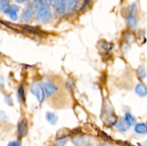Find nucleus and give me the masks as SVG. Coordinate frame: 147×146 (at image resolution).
<instances>
[{"label": "nucleus", "mask_w": 147, "mask_h": 146, "mask_svg": "<svg viewBox=\"0 0 147 146\" xmlns=\"http://www.w3.org/2000/svg\"><path fill=\"white\" fill-rule=\"evenodd\" d=\"M36 17L39 23H46L52 19V11L50 4H37L35 5Z\"/></svg>", "instance_id": "obj_1"}, {"label": "nucleus", "mask_w": 147, "mask_h": 146, "mask_svg": "<svg viewBox=\"0 0 147 146\" xmlns=\"http://www.w3.org/2000/svg\"><path fill=\"white\" fill-rule=\"evenodd\" d=\"M30 92L32 93L33 95L35 96L40 103H42L44 101L47 95L45 87H43L42 84L39 82H35L32 84L30 87Z\"/></svg>", "instance_id": "obj_2"}, {"label": "nucleus", "mask_w": 147, "mask_h": 146, "mask_svg": "<svg viewBox=\"0 0 147 146\" xmlns=\"http://www.w3.org/2000/svg\"><path fill=\"white\" fill-rule=\"evenodd\" d=\"M34 10H35V7L32 4H28L27 7L24 8L22 14L21 19L24 22H30L32 20L34 16Z\"/></svg>", "instance_id": "obj_3"}, {"label": "nucleus", "mask_w": 147, "mask_h": 146, "mask_svg": "<svg viewBox=\"0 0 147 146\" xmlns=\"http://www.w3.org/2000/svg\"><path fill=\"white\" fill-rule=\"evenodd\" d=\"M50 4L59 15H63L66 11V0H50Z\"/></svg>", "instance_id": "obj_4"}, {"label": "nucleus", "mask_w": 147, "mask_h": 146, "mask_svg": "<svg viewBox=\"0 0 147 146\" xmlns=\"http://www.w3.org/2000/svg\"><path fill=\"white\" fill-rule=\"evenodd\" d=\"M135 9H136V4H131L129 7V14L127 18L128 24H129L131 27H133V28H135L136 27V24H137V21H136V17L134 16Z\"/></svg>", "instance_id": "obj_5"}, {"label": "nucleus", "mask_w": 147, "mask_h": 146, "mask_svg": "<svg viewBox=\"0 0 147 146\" xmlns=\"http://www.w3.org/2000/svg\"><path fill=\"white\" fill-rule=\"evenodd\" d=\"M19 11V7L15 4L9 5L5 10L4 13L9 16L10 19L13 21H16L17 19V12Z\"/></svg>", "instance_id": "obj_6"}, {"label": "nucleus", "mask_w": 147, "mask_h": 146, "mask_svg": "<svg viewBox=\"0 0 147 146\" xmlns=\"http://www.w3.org/2000/svg\"><path fill=\"white\" fill-rule=\"evenodd\" d=\"M17 132L20 137H24L28 132V125L25 120H22L17 125Z\"/></svg>", "instance_id": "obj_7"}, {"label": "nucleus", "mask_w": 147, "mask_h": 146, "mask_svg": "<svg viewBox=\"0 0 147 146\" xmlns=\"http://www.w3.org/2000/svg\"><path fill=\"white\" fill-rule=\"evenodd\" d=\"M45 90L46 94L47 97H50L53 94H54L58 90V87L53 84L50 81H46L45 82Z\"/></svg>", "instance_id": "obj_8"}, {"label": "nucleus", "mask_w": 147, "mask_h": 146, "mask_svg": "<svg viewBox=\"0 0 147 146\" xmlns=\"http://www.w3.org/2000/svg\"><path fill=\"white\" fill-rule=\"evenodd\" d=\"M135 92L140 97H145L147 94V87L143 82L138 83L135 88Z\"/></svg>", "instance_id": "obj_9"}, {"label": "nucleus", "mask_w": 147, "mask_h": 146, "mask_svg": "<svg viewBox=\"0 0 147 146\" xmlns=\"http://www.w3.org/2000/svg\"><path fill=\"white\" fill-rule=\"evenodd\" d=\"M116 127L119 131L126 132L129 130V127H130V125H129L125 120H119V121L116 123Z\"/></svg>", "instance_id": "obj_10"}, {"label": "nucleus", "mask_w": 147, "mask_h": 146, "mask_svg": "<svg viewBox=\"0 0 147 146\" xmlns=\"http://www.w3.org/2000/svg\"><path fill=\"white\" fill-rule=\"evenodd\" d=\"M78 4V0H66V11L71 12L74 11Z\"/></svg>", "instance_id": "obj_11"}, {"label": "nucleus", "mask_w": 147, "mask_h": 146, "mask_svg": "<svg viewBox=\"0 0 147 146\" xmlns=\"http://www.w3.org/2000/svg\"><path fill=\"white\" fill-rule=\"evenodd\" d=\"M46 119L51 125H55L58 120V117L55 113L47 112L46 113Z\"/></svg>", "instance_id": "obj_12"}, {"label": "nucleus", "mask_w": 147, "mask_h": 146, "mask_svg": "<svg viewBox=\"0 0 147 146\" xmlns=\"http://www.w3.org/2000/svg\"><path fill=\"white\" fill-rule=\"evenodd\" d=\"M135 132L138 134H145L147 133V125L145 123H138L135 126Z\"/></svg>", "instance_id": "obj_13"}, {"label": "nucleus", "mask_w": 147, "mask_h": 146, "mask_svg": "<svg viewBox=\"0 0 147 146\" xmlns=\"http://www.w3.org/2000/svg\"><path fill=\"white\" fill-rule=\"evenodd\" d=\"M124 120L130 126L133 125H134L135 123H136V119H135V117L129 113H127L125 114Z\"/></svg>", "instance_id": "obj_14"}, {"label": "nucleus", "mask_w": 147, "mask_h": 146, "mask_svg": "<svg viewBox=\"0 0 147 146\" xmlns=\"http://www.w3.org/2000/svg\"><path fill=\"white\" fill-rule=\"evenodd\" d=\"M17 97L20 102H24L25 100V94H24V89L22 85L20 86L17 90Z\"/></svg>", "instance_id": "obj_15"}, {"label": "nucleus", "mask_w": 147, "mask_h": 146, "mask_svg": "<svg viewBox=\"0 0 147 146\" xmlns=\"http://www.w3.org/2000/svg\"><path fill=\"white\" fill-rule=\"evenodd\" d=\"M137 75H138V77L141 79V80H143V79H144L145 77H146V70H145L144 67H142V66H140V67L138 68Z\"/></svg>", "instance_id": "obj_16"}, {"label": "nucleus", "mask_w": 147, "mask_h": 146, "mask_svg": "<svg viewBox=\"0 0 147 146\" xmlns=\"http://www.w3.org/2000/svg\"><path fill=\"white\" fill-rule=\"evenodd\" d=\"M100 47L103 49V50H106V51H110L112 50V48L113 47V45L111 43L106 42H103L102 44H100Z\"/></svg>", "instance_id": "obj_17"}, {"label": "nucleus", "mask_w": 147, "mask_h": 146, "mask_svg": "<svg viewBox=\"0 0 147 146\" xmlns=\"http://www.w3.org/2000/svg\"><path fill=\"white\" fill-rule=\"evenodd\" d=\"M9 0H0V9L1 11H4L9 7Z\"/></svg>", "instance_id": "obj_18"}, {"label": "nucleus", "mask_w": 147, "mask_h": 146, "mask_svg": "<svg viewBox=\"0 0 147 146\" xmlns=\"http://www.w3.org/2000/svg\"><path fill=\"white\" fill-rule=\"evenodd\" d=\"M67 140L66 138H60L56 141L55 143V146H64L67 143Z\"/></svg>", "instance_id": "obj_19"}, {"label": "nucleus", "mask_w": 147, "mask_h": 146, "mask_svg": "<svg viewBox=\"0 0 147 146\" xmlns=\"http://www.w3.org/2000/svg\"><path fill=\"white\" fill-rule=\"evenodd\" d=\"M35 5L37 4H50V0H34Z\"/></svg>", "instance_id": "obj_20"}, {"label": "nucleus", "mask_w": 147, "mask_h": 146, "mask_svg": "<svg viewBox=\"0 0 147 146\" xmlns=\"http://www.w3.org/2000/svg\"><path fill=\"white\" fill-rule=\"evenodd\" d=\"M7 146H22V145L19 140H14V141L10 142Z\"/></svg>", "instance_id": "obj_21"}, {"label": "nucleus", "mask_w": 147, "mask_h": 146, "mask_svg": "<svg viewBox=\"0 0 147 146\" xmlns=\"http://www.w3.org/2000/svg\"><path fill=\"white\" fill-rule=\"evenodd\" d=\"M4 100H5V102L7 103L8 104H12V99L10 97L9 95L5 94V96H4Z\"/></svg>", "instance_id": "obj_22"}, {"label": "nucleus", "mask_w": 147, "mask_h": 146, "mask_svg": "<svg viewBox=\"0 0 147 146\" xmlns=\"http://www.w3.org/2000/svg\"><path fill=\"white\" fill-rule=\"evenodd\" d=\"M90 0H83V5H82L81 9H86V7L88 6V4H90Z\"/></svg>", "instance_id": "obj_23"}, {"label": "nucleus", "mask_w": 147, "mask_h": 146, "mask_svg": "<svg viewBox=\"0 0 147 146\" xmlns=\"http://www.w3.org/2000/svg\"><path fill=\"white\" fill-rule=\"evenodd\" d=\"M15 1H17V3H23V2H25V1H28V0H14Z\"/></svg>", "instance_id": "obj_24"}, {"label": "nucleus", "mask_w": 147, "mask_h": 146, "mask_svg": "<svg viewBox=\"0 0 147 146\" xmlns=\"http://www.w3.org/2000/svg\"><path fill=\"white\" fill-rule=\"evenodd\" d=\"M100 146H110V145H109L108 144V143H102V144H100Z\"/></svg>", "instance_id": "obj_25"}, {"label": "nucleus", "mask_w": 147, "mask_h": 146, "mask_svg": "<svg viewBox=\"0 0 147 146\" xmlns=\"http://www.w3.org/2000/svg\"><path fill=\"white\" fill-rule=\"evenodd\" d=\"M85 146H93V145H90V144H88V145H85Z\"/></svg>", "instance_id": "obj_26"}, {"label": "nucleus", "mask_w": 147, "mask_h": 146, "mask_svg": "<svg viewBox=\"0 0 147 146\" xmlns=\"http://www.w3.org/2000/svg\"><path fill=\"white\" fill-rule=\"evenodd\" d=\"M144 146H147V143H145V144H144Z\"/></svg>", "instance_id": "obj_27"}]
</instances>
